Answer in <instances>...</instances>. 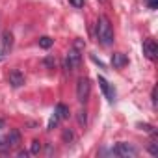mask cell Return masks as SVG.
Segmentation results:
<instances>
[{"mask_svg": "<svg viewBox=\"0 0 158 158\" xmlns=\"http://www.w3.org/2000/svg\"><path fill=\"white\" fill-rule=\"evenodd\" d=\"M61 138H63V141H65V143H73V141H74V134H73V130H69V128H65V130H63Z\"/></svg>", "mask_w": 158, "mask_h": 158, "instance_id": "4fadbf2b", "label": "cell"}, {"mask_svg": "<svg viewBox=\"0 0 158 158\" xmlns=\"http://www.w3.org/2000/svg\"><path fill=\"white\" fill-rule=\"evenodd\" d=\"M2 127H4V121H2V119H0V130H2Z\"/></svg>", "mask_w": 158, "mask_h": 158, "instance_id": "cb8c5ba5", "label": "cell"}, {"mask_svg": "<svg viewBox=\"0 0 158 158\" xmlns=\"http://www.w3.org/2000/svg\"><path fill=\"white\" fill-rule=\"evenodd\" d=\"M0 43H2V54H8L11 50V47H13V35H11V32H4Z\"/></svg>", "mask_w": 158, "mask_h": 158, "instance_id": "52a82bcc", "label": "cell"}, {"mask_svg": "<svg viewBox=\"0 0 158 158\" xmlns=\"http://www.w3.org/2000/svg\"><path fill=\"white\" fill-rule=\"evenodd\" d=\"M6 143H8V147H19L21 145V132L19 130H10V134L6 136Z\"/></svg>", "mask_w": 158, "mask_h": 158, "instance_id": "ba28073f", "label": "cell"}, {"mask_svg": "<svg viewBox=\"0 0 158 158\" xmlns=\"http://www.w3.org/2000/svg\"><path fill=\"white\" fill-rule=\"evenodd\" d=\"M112 152H114V154H117V156H130V158L138 154V151H136L130 143H125V141L117 143V145L112 149Z\"/></svg>", "mask_w": 158, "mask_h": 158, "instance_id": "277c9868", "label": "cell"}, {"mask_svg": "<svg viewBox=\"0 0 158 158\" xmlns=\"http://www.w3.org/2000/svg\"><path fill=\"white\" fill-rule=\"evenodd\" d=\"M138 127H139L141 130H145V132H149V134H156V130H154V127H151V125H147V123H145V125H141V123H139Z\"/></svg>", "mask_w": 158, "mask_h": 158, "instance_id": "d6986e66", "label": "cell"}, {"mask_svg": "<svg viewBox=\"0 0 158 158\" xmlns=\"http://www.w3.org/2000/svg\"><path fill=\"white\" fill-rule=\"evenodd\" d=\"M52 45H54V39H52V37H48V35L39 37V47H41V48H50Z\"/></svg>", "mask_w": 158, "mask_h": 158, "instance_id": "7c38bea8", "label": "cell"}, {"mask_svg": "<svg viewBox=\"0 0 158 158\" xmlns=\"http://www.w3.org/2000/svg\"><path fill=\"white\" fill-rule=\"evenodd\" d=\"M17 156H19V158H26V156H28V151H19Z\"/></svg>", "mask_w": 158, "mask_h": 158, "instance_id": "603a6c76", "label": "cell"}, {"mask_svg": "<svg viewBox=\"0 0 158 158\" xmlns=\"http://www.w3.org/2000/svg\"><path fill=\"white\" fill-rule=\"evenodd\" d=\"M0 60H2V54H0Z\"/></svg>", "mask_w": 158, "mask_h": 158, "instance_id": "d4e9b609", "label": "cell"}, {"mask_svg": "<svg viewBox=\"0 0 158 158\" xmlns=\"http://www.w3.org/2000/svg\"><path fill=\"white\" fill-rule=\"evenodd\" d=\"M73 48H76V50H82V48H84V43H82L80 39H76V41H74V47H73Z\"/></svg>", "mask_w": 158, "mask_h": 158, "instance_id": "44dd1931", "label": "cell"}, {"mask_svg": "<svg viewBox=\"0 0 158 158\" xmlns=\"http://www.w3.org/2000/svg\"><path fill=\"white\" fill-rule=\"evenodd\" d=\"M143 54H145L149 60H154V58H156V54H158V47H156V43H154L152 39H147V41L143 43Z\"/></svg>", "mask_w": 158, "mask_h": 158, "instance_id": "5b68a950", "label": "cell"}, {"mask_svg": "<svg viewBox=\"0 0 158 158\" xmlns=\"http://www.w3.org/2000/svg\"><path fill=\"white\" fill-rule=\"evenodd\" d=\"M43 65H45L47 69H54V65H56V58H54V56H47V58L43 60Z\"/></svg>", "mask_w": 158, "mask_h": 158, "instance_id": "9a60e30c", "label": "cell"}, {"mask_svg": "<svg viewBox=\"0 0 158 158\" xmlns=\"http://www.w3.org/2000/svg\"><path fill=\"white\" fill-rule=\"evenodd\" d=\"M89 91H91V86H89L88 78H78V82H76V99H78V102H86L89 99Z\"/></svg>", "mask_w": 158, "mask_h": 158, "instance_id": "7a4b0ae2", "label": "cell"}, {"mask_svg": "<svg viewBox=\"0 0 158 158\" xmlns=\"http://www.w3.org/2000/svg\"><path fill=\"white\" fill-rule=\"evenodd\" d=\"M147 6H149L151 10H156V6H158V0H147Z\"/></svg>", "mask_w": 158, "mask_h": 158, "instance_id": "7402d4cb", "label": "cell"}, {"mask_svg": "<svg viewBox=\"0 0 158 158\" xmlns=\"http://www.w3.org/2000/svg\"><path fill=\"white\" fill-rule=\"evenodd\" d=\"M39 152H41V141L34 139L32 145H30V154H39Z\"/></svg>", "mask_w": 158, "mask_h": 158, "instance_id": "5bb4252c", "label": "cell"}, {"mask_svg": "<svg viewBox=\"0 0 158 158\" xmlns=\"http://www.w3.org/2000/svg\"><path fill=\"white\" fill-rule=\"evenodd\" d=\"M58 123H60V117L54 114V115L50 117V121H48V127H47V128H48V130H54V128L58 127Z\"/></svg>", "mask_w": 158, "mask_h": 158, "instance_id": "2e32d148", "label": "cell"}, {"mask_svg": "<svg viewBox=\"0 0 158 158\" xmlns=\"http://www.w3.org/2000/svg\"><path fill=\"white\" fill-rule=\"evenodd\" d=\"M71 2V6H74V8H84V0H69Z\"/></svg>", "mask_w": 158, "mask_h": 158, "instance_id": "ffe728a7", "label": "cell"}, {"mask_svg": "<svg viewBox=\"0 0 158 158\" xmlns=\"http://www.w3.org/2000/svg\"><path fill=\"white\" fill-rule=\"evenodd\" d=\"M78 123H80L82 127H86V123H88V115H86V110H80V112H78Z\"/></svg>", "mask_w": 158, "mask_h": 158, "instance_id": "e0dca14e", "label": "cell"}, {"mask_svg": "<svg viewBox=\"0 0 158 158\" xmlns=\"http://www.w3.org/2000/svg\"><path fill=\"white\" fill-rule=\"evenodd\" d=\"M54 114L60 117V121H63V119H67V117H69V106H67V104H63V102H60V104L56 106Z\"/></svg>", "mask_w": 158, "mask_h": 158, "instance_id": "8fae6325", "label": "cell"}, {"mask_svg": "<svg viewBox=\"0 0 158 158\" xmlns=\"http://www.w3.org/2000/svg\"><path fill=\"white\" fill-rule=\"evenodd\" d=\"M97 37L101 41V45L110 47L114 43V28L108 21V17H101L97 23Z\"/></svg>", "mask_w": 158, "mask_h": 158, "instance_id": "6da1fadb", "label": "cell"}, {"mask_svg": "<svg viewBox=\"0 0 158 158\" xmlns=\"http://www.w3.org/2000/svg\"><path fill=\"white\" fill-rule=\"evenodd\" d=\"M149 152H151L152 156H158V143H156V141H151V143H149Z\"/></svg>", "mask_w": 158, "mask_h": 158, "instance_id": "ac0fdd59", "label": "cell"}, {"mask_svg": "<svg viewBox=\"0 0 158 158\" xmlns=\"http://www.w3.org/2000/svg\"><path fill=\"white\" fill-rule=\"evenodd\" d=\"M99 86H101V89H102V93L108 97V101H114V97H115V91L110 88V84L106 82V78H102V76H99Z\"/></svg>", "mask_w": 158, "mask_h": 158, "instance_id": "30bf717a", "label": "cell"}, {"mask_svg": "<svg viewBox=\"0 0 158 158\" xmlns=\"http://www.w3.org/2000/svg\"><path fill=\"white\" fill-rule=\"evenodd\" d=\"M101 2H104V0H101Z\"/></svg>", "mask_w": 158, "mask_h": 158, "instance_id": "484cf974", "label": "cell"}, {"mask_svg": "<svg viewBox=\"0 0 158 158\" xmlns=\"http://www.w3.org/2000/svg\"><path fill=\"white\" fill-rule=\"evenodd\" d=\"M127 56L123 54V52H114L112 54V65H114V69H121V67H125L127 65Z\"/></svg>", "mask_w": 158, "mask_h": 158, "instance_id": "9c48e42d", "label": "cell"}, {"mask_svg": "<svg viewBox=\"0 0 158 158\" xmlns=\"http://www.w3.org/2000/svg\"><path fill=\"white\" fill-rule=\"evenodd\" d=\"M10 84H11L13 88H21V86H24V74H23L19 69H13V71L10 73Z\"/></svg>", "mask_w": 158, "mask_h": 158, "instance_id": "8992f818", "label": "cell"}, {"mask_svg": "<svg viewBox=\"0 0 158 158\" xmlns=\"http://www.w3.org/2000/svg\"><path fill=\"white\" fill-rule=\"evenodd\" d=\"M82 61V56H80V50H76V48H71L67 52V58H65V69L67 71H73L74 67H78Z\"/></svg>", "mask_w": 158, "mask_h": 158, "instance_id": "3957f363", "label": "cell"}]
</instances>
